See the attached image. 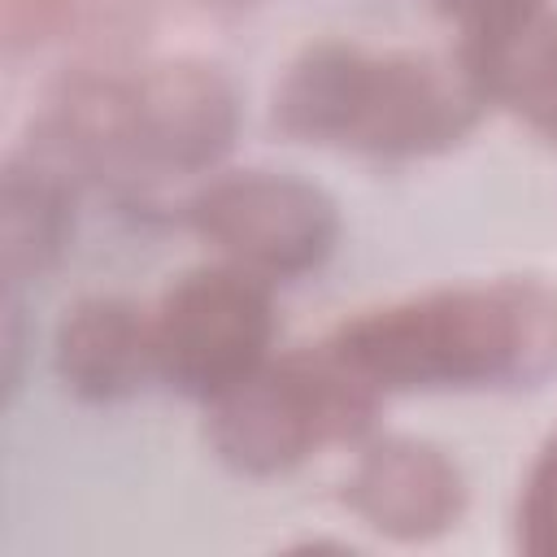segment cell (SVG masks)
<instances>
[{"label":"cell","instance_id":"cell-8","mask_svg":"<svg viewBox=\"0 0 557 557\" xmlns=\"http://www.w3.org/2000/svg\"><path fill=\"white\" fill-rule=\"evenodd\" d=\"M148 361H157L152 326L126 305H87L61 335V366L87 392H122Z\"/></svg>","mask_w":557,"mask_h":557},{"label":"cell","instance_id":"cell-2","mask_svg":"<svg viewBox=\"0 0 557 557\" xmlns=\"http://www.w3.org/2000/svg\"><path fill=\"white\" fill-rule=\"evenodd\" d=\"M479 74L431 57H370L313 48L278 91V117L296 135L370 152H413L457 139L479 104Z\"/></svg>","mask_w":557,"mask_h":557},{"label":"cell","instance_id":"cell-4","mask_svg":"<svg viewBox=\"0 0 557 557\" xmlns=\"http://www.w3.org/2000/svg\"><path fill=\"white\" fill-rule=\"evenodd\" d=\"M78 144L100 157L196 165L209 161L231 135L226 87L187 65L157 70L126 87H100L74 104Z\"/></svg>","mask_w":557,"mask_h":557},{"label":"cell","instance_id":"cell-1","mask_svg":"<svg viewBox=\"0 0 557 557\" xmlns=\"http://www.w3.org/2000/svg\"><path fill=\"white\" fill-rule=\"evenodd\" d=\"M335 357L379 387L535 379L557 366V292L492 283L422 296L344 326Z\"/></svg>","mask_w":557,"mask_h":557},{"label":"cell","instance_id":"cell-11","mask_svg":"<svg viewBox=\"0 0 557 557\" xmlns=\"http://www.w3.org/2000/svg\"><path fill=\"white\" fill-rule=\"evenodd\" d=\"M435 4L466 26L470 52L505 39L509 30H518L535 13V0H435Z\"/></svg>","mask_w":557,"mask_h":557},{"label":"cell","instance_id":"cell-10","mask_svg":"<svg viewBox=\"0 0 557 557\" xmlns=\"http://www.w3.org/2000/svg\"><path fill=\"white\" fill-rule=\"evenodd\" d=\"M522 548L535 557H557V440L544 448L527 500H522Z\"/></svg>","mask_w":557,"mask_h":557},{"label":"cell","instance_id":"cell-12","mask_svg":"<svg viewBox=\"0 0 557 557\" xmlns=\"http://www.w3.org/2000/svg\"><path fill=\"white\" fill-rule=\"evenodd\" d=\"M9 4H13V9H17V4H35V13H44L52 0H9Z\"/></svg>","mask_w":557,"mask_h":557},{"label":"cell","instance_id":"cell-3","mask_svg":"<svg viewBox=\"0 0 557 557\" xmlns=\"http://www.w3.org/2000/svg\"><path fill=\"white\" fill-rule=\"evenodd\" d=\"M366 413L370 383L348 370L335 348L318 357L305 352L222 392L213 440L231 461L248 470H274L339 435H352Z\"/></svg>","mask_w":557,"mask_h":557},{"label":"cell","instance_id":"cell-5","mask_svg":"<svg viewBox=\"0 0 557 557\" xmlns=\"http://www.w3.org/2000/svg\"><path fill=\"white\" fill-rule=\"evenodd\" d=\"M265 335L270 313L261 287L226 270L183 278L152 322L157 366L187 392H231L244 383L265 348Z\"/></svg>","mask_w":557,"mask_h":557},{"label":"cell","instance_id":"cell-9","mask_svg":"<svg viewBox=\"0 0 557 557\" xmlns=\"http://www.w3.org/2000/svg\"><path fill=\"white\" fill-rule=\"evenodd\" d=\"M483 87H496L531 126L557 135V22L527 17L505 39L470 52Z\"/></svg>","mask_w":557,"mask_h":557},{"label":"cell","instance_id":"cell-6","mask_svg":"<svg viewBox=\"0 0 557 557\" xmlns=\"http://www.w3.org/2000/svg\"><path fill=\"white\" fill-rule=\"evenodd\" d=\"M196 222L239 261L261 270H300L318 261L335 231L322 191L274 174H244L218 183L200 196Z\"/></svg>","mask_w":557,"mask_h":557},{"label":"cell","instance_id":"cell-7","mask_svg":"<svg viewBox=\"0 0 557 557\" xmlns=\"http://www.w3.org/2000/svg\"><path fill=\"white\" fill-rule=\"evenodd\" d=\"M352 505L370 518V527L418 540L444 531L461 509V479L457 470L426 444H379L366 453L348 483Z\"/></svg>","mask_w":557,"mask_h":557}]
</instances>
